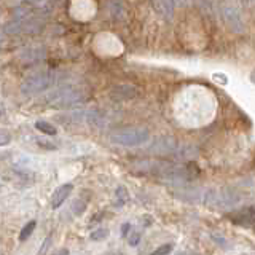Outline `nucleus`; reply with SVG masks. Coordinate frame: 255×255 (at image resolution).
Here are the masks:
<instances>
[{
	"label": "nucleus",
	"instance_id": "f257e3e1",
	"mask_svg": "<svg viewBox=\"0 0 255 255\" xmlns=\"http://www.w3.org/2000/svg\"><path fill=\"white\" fill-rule=\"evenodd\" d=\"M109 139L115 145L122 147H139L143 145L150 139V132L142 128H131V129H122L115 131L109 135Z\"/></svg>",
	"mask_w": 255,
	"mask_h": 255
},
{
	"label": "nucleus",
	"instance_id": "f03ea898",
	"mask_svg": "<svg viewBox=\"0 0 255 255\" xmlns=\"http://www.w3.org/2000/svg\"><path fill=\"white\" fill-rule=\"evenodd\" d=\"M56 82V77L53 72L50 70H43V72H37V74L29 75L21 85V91L24 94H37L46 91L48 88H51Z\"/></svg>",
	"mask_w": 255,
	"mask_h": 255
},
{
	"label": "nucleus",
	"instance_id": "7ed1b4c3",
	"mask_svg": "<svg viewBox=\"0 0 255 255\" xmlns=\"http://www.w3.org/2000/svg\"><path fill=\"white\" fill-rule=\"evenodd\" d=\"M228 219L233 223H236V225L254 227L255 225V209L254 207H243V209L230 214Z\"/></svg>",
	"mask_w": 255,
	"mask_h": 255
},
{
	"label": "nucleus",
	"instance_id": "20e7f679",
	"mask_svg": "<svg viewBox=\"0 0 255 255\" xmlns=\"http://www.w3.org/2000/svg\"><path fill=\"white\" fill-rule=\"evenodd\" d=\"M135 96H137V90L131 85H118V86L112 88V91H110V98L118 102L129 101V99L135 98Z\"/></svg>",
	"mask_w": 255,
	"mask_h": 255
},
{
	"label": "nucleus",
	"instance_id": "39448f33",
	"mask_svg": "<svg viewBox=\"0 0 255 255\" xmlns=\"http://www.w3.org/2000/svg\"><path fill=\"white\" fill-rule=\"evenodd\" d=\"M54 99H56V102H59V104H70V102L83 101L85 98L82 96V91L72 90V88H69V90H66V88H62V90H59V91H56V93H54Z\"/></svg>",
	"mask_w": 255,
	"mask_h": 255
},
{
	"label": "nucleus",
	"instance_id": "423d86ee",
	"mask_svg": "<svg viewBox=\"0 0 255 255\" xmlns=\"http://www.w3.org/2000/svg\"><path fill=\"white\" fill-rule=\"evenodd\" d=\"M72 190H74V185H72V183H64V185H61L54 190V193L51 196V207L53 209H58V207L62 206V203L66 201V199L69 198V195L72 193Z\"/></svg>",
	"mask_w": 255,
	"mask_h": 255
},
{
	"label": "nucleus",
	"instance_id": "0eeeda50",
	"mask_svg": "<svg viewBox=\"0 0 255 255\" xmlns=\"http://www.w3.org/2000/svg\"><path fill=\"white\" fill-rule=\"evenodd\" d=\"M223 18L228 22L230 27H233V30H243V24H241V19H239V16L235 10H225L223 11Z\"/></svg>",
	"mask_w": 255,
	"mask_h": 255
},
{
	"label": "nucleus",
	"instance_id": "6e6552de",
	"mask_svg": "<svg viewBox=\"0 0 255 255\" xmlns=\"http://www.w3.org/2000/svg\"><path fill=\"white\" fill-rule=\"evenodd\" d=\"M153 3L158 11H161L166 18H171L174 11V0H153Z\"/></svg>",
	"mask_w": 255,
	"mask_h": 255
},
{
	"label": "nucleus",
	"instance_id": "1a4fd4ad",
	"mask_svg": "<svg viewBox=\"0 0 255 255\" xmlns=\"http://www.w3.org/2000/svg\"><path fill=\"white\" fill-rule=\"evenodd\" d=\"M35 128L40 132H43L46 135H56V132H58V129H56L51 123L45 122V120H38V122H35Z\"/></svg>",
	"mask_w": 255,
	"mask_h": 255
},
{
	"label": "nucleus",
	"instance_id": "9d476101",
	"mask_svg": "<svg viewBox=\"0 0 255 255\" xmlns=\"http://www.w3.org/2000/svg\"><path fill=\"white\" fill-rule=\"evenodd\" d=\"M35 227H37V222H35V220H30V222L27 223V225L21 230V233H19V241H21V243L27 241V239L30 238V235L34 233Z\"/></svg>",
	"mask_w": 255,
	"mask_h": 255
},
{
	"label": "nucleus",
	"instance_id": "9b49d317",
	"mask_svg": "<svg viewBox=\"0 0 255 255\" xmlns=\"http://www.w3.org/2000/svg\"><path fill=\"white\" fill-rule=\"evenodd\" d=\"M115 198H117V201H115L117 207H122L128 201V198H129L128 196V190L125 187H118L115 191Z\"/></svg>",
	"mask_w": 255,
	"mask_h": 255
},
{
	"label": "nucleus",
	"instance_id": "f8f14e48",
	"mask_svg": "<svg viewBox=\"0 0 255 255\" xmlns=\"http://www.w3.org/2000/svg\"><path fill=\"white\" fill-rule=\"evenodd\" d=\"M109 236V230L107 228H98V230H94L93 233H91V239L93 241H102V239H106Z\"/></svg>",
	"mask_w": 255,
	"mask_h": 255
},
{
	"label": "nucleus",
	"instance_id": "ddd939ff",
	"mask_svg": "<svg viewBox=\"0 0 255 255\" xmlns=\"http://www.w3.org/2000/svg\"><path fill=\"white\" fill-rule=\"evenodd\" d=\"M13 140V135L10 131H6V129H0V147H5L8 145V143H11Z\"/></svg>",
	"mask_w": 255,
	"mask_h": 255
},
{
	"label": "nucleus",
	"instance_id": "4468645a",
	"mask_svg": "<svg viewBox=\"0 0 255 255\" xmlns=\"http://www.w3.org/2000/svg\"><path fill=\"white\" fill-rule=\"evenodd\" d=\"M129 244L131 246H137L139 241H140V231H131V235H129Z\"/></svg>",
	"mask_w": 255,
	"mask_h": 255
},
{
	"label": "nucleus",
	"instance_id": "2eb2a0df",
	"mask_svg": "<svg viewBox=\"0 0 255 255\" xmlns=\"http://www.w3.org/2000/svg\"><path fill=\"white\" fill-rule=\"evenodd\" d=\"M37 143L42 148H46V150H54L56 148L54 143H50V140H45V139H37Z\"/></svg>",
	"mask_w": 255,
	"mask_h": 255
},
{
	"label": "nucleus",
	"instance_id": "dca6fc26",
	"mask_svg": "<svg viewBox=\"0 0 255 255\" xmlns=\"http://www.w3.org/2000/svg\"><path fill=\"white\" fill-rule=\"evenodd\" d=\"M171 249H172V246L171 244H166V246H163V247H159V249H156L153 254L155 255H163V254H169L171 252Z\"/></svg>",
	"mask_w": 255,
	"mask_h": 255
},
{
	"label": "nucleus",
	"instance_id": "f3484780",
	"mask_svg": "<svg viewBox=\"0 0 255 255\" xmlns=\"http://www.w3.org/2000/svg\"><path fill=\"white\" fill-rule=\"evenodd\" d=\"M129 230H131L129 223H125V225L122 227V236H128V235H129Z\"/></svg>",
	"mask_w": 255,
	"mask_h": 255
},
{
	"label": "nucleus",
	"instance_id": "a211bd4d",
	"mask_svg": "<svg viewBox=\"0 0 255 255\" xmlns=\"http://www.w3.org/2000/svg\"><path fill=\"white\" fill-rule=\"evenodd\" d=\"M59 254H69V251L67 249H62V251H59Z\"/></svg>",
	"mask_w": 255,
	"mask_h": 255
}]
</instances>
